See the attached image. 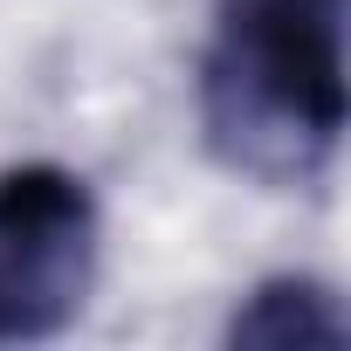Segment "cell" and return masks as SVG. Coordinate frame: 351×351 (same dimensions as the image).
Returning <instances> with one entry per match:
<instances>
[{
	"mask_svg": "<svg viewBox=\"0 0 351 351\" xmlns=\"http://www.w3.org/2000/svg\"><path fill=\"white\" fill-rule=\"evenodd\" d=\"M193 90L228 172L310 186L344 138V0H221Z\"/></svg>",
	"mask_w": 351,
	"mask_h": 351,
	"instance_id": "1",
	"label": "cell"
},
{
	"mask_svg": "<svg viewBox=\"0 0 351 351\" xmlns=\"http://www.w3.org/2000/svg\"><path fill=\"white\" fill-rule=\"evenodd\" d=\"M97 193L83 172L28 158L0 172V344L62 337L97 289Z\"/></svg>",
	"mask_w": 351,
	"mask_h": 351,
	"instance_id": "2",
	"label": "cell"
},
{
	"mask_svg": "<svg viewBox=\"0 0 351 351\" xmlns=\"http://www.w3.org/2000/svg\"><path fill=\"white\" fill-rule=\"evenodd\" d=\"M228 344L248 351H337L344 344V310L330 296V282L317 276H269L241 296Z\"/></svg>",
	"mask_w": 351,
	"mask_h": 351,
	"instance_id": "3",
	"label": "cell"
}]
</instances>
